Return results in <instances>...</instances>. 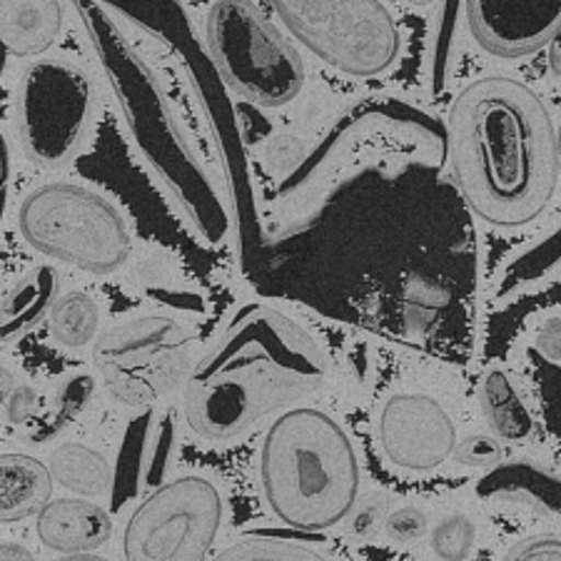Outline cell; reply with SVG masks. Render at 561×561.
I'll use <instances>...</instances> for the list:
<instances>
[{"label":"cell","instance_id":"cell-1","mask_svg":"<svg viewBox=\"0 0 561 561\" xmlns=\"http://www.w3.org/2000/svg\"><path fill=\"white\" fill-rule=\"evenodd\" d=\"M449 162L467 205L496 228H522L559 187V133L545 101L512 78H482L447 115Z\"/></svg>","mask_w":561,"mask_h":561},{"label":"cell","instance_id":"cell-2","mask_svg":"<svg viewBox=\"0 0 561 561\" xmlns=\"http://www.w3.org/2000/svg\"><path fill=\"white\" fill-rule=\"evenodd\" d=\"M324 382L328 359L310 334L273 307L248 305L190 373L185 417L203 439L228 442Z\"/></svg>","mask_w":561,"mask_h":561},{"label":"cell","instance_id":"cell-3","mask_svg":"<svg viewBox=\"0 0 561 561\" xmlns=\"http://www.w3.org/2000/svg\"><path fill=\"white\" fill-rule=\"evenodd\" d=\"M260 479L279 522L320 531L347 519L359 492V465L345 430L330 414L295 407L262 442Z\"/></svg>","mask_w":561,"mask_h":561},{"label":"cell","instance_id":"cell-4","mask_svg":"<svg viewBox=\"0 0 561 561\" xmlns=\"http://www.w3.org/2000/svg\"><path fill=\"white\" fill-rule=\"evenodd\" d=\"M23 240L41 255L90 275H111L130 260L128 222L101 193L78 183L31 190L18 210Z\"/></svg>","mask_w":561,"mask_h":561},{"label":"cell","instance_id":"cell-5","mask_svg":"<svg viewBox=\"0 0 561 561\" xmlns=\"http://www.w3.org/2000/svg\"><path fill=\"white\" fill-rule=\"evenodd\" d=\"M205 33L217 72L245 101L279 107L302 93L300 53L252 0H215Z\"/></svg>","mask_w":561,"mask_h":561},{"label":"cell","instance_id":"cell-6","mask_svg":"<svg viewBox=\"0 0 561 561\" xmlns=\"http://www.w3.org/2000/svg\"><path fill=\"white\" fill-rule=\"evenodd\" d=\"M95 88L85 68L41 58L15 88V135L33 165L56 170L78 156L95 121Z\"/></svg>","mask_w":561,"mask_h":561},{"label":"cell","instance_id":"cell-7","mask_svg":"<svg viewBox=\"0 0 561 561\" xmlns=\"http://www.w3.org/2000/svg\"><path fill=\"white\" fill-rule=\"evenodd\" d=\"M273 5L307 50L347 76H379L400 56V31L382 0H273Z\"/></svg>","mask_w":561,"mask_h":561},{"label":"cell","instance_id":"cell-8","mask_svg":"<svg viewBox=\"0 0 561 561\" xmlns=\"http://www.w3.org/2000/svg\"><path fill=\"white\" fill-rule=\"evenodd\" d=\"M190 337L173 317H133L93 345V367L113 400L150 407L190 377Z\"/></svg>","mask_w":561,"mask_h":561},{"label":"cell","instance_id":"cell-9","mask_svg":"<svg viewBox=\"0 0 561 561\" xmlns=\"http://www.w3.org/2000/svg\"><path fill=\"white\" fill-rule=\"evenodd\" d=\"M222 524V496L205 477L158 486L123 534L125 561H205Z\"/></svg>","mask_w":561,"mask_h":561},{"label":"cell","instance_id":"cell-10","mask_svg":"<svg viewBox=\"0 0 561 561\" xmlns=\"http://www.w3.org/2000/svg\"><path fill=\"white\" fill-rule=\"evenodd\" d=\"M385 457L407 472H432L445 465L457 445V427L445 407L427 394H394L377 422Z\"/></svg>","mask_w":561,"mask_h":561},{"label":"cell","instance_id":"cell-11","mask_svg":"<svg viewBox=\"0 0 561 561\" xmlns=\"http://www.w3.org/2000/svg\"><path fill=\"white\" fill-rule=\"evenodd\" d=\"M469 33L496 58H524L559 38L561 0H467Z\"/></svg>","mask_w":561,"mask_h":561},{"label":"cell","instance_id":"cell-12","mask_svg":"<svg viewBox=\"0 0 561 561\" xmlns=\"http://www.w3.org/2000/svg\"><path fill=\"white\" fill-rule=\"evenodd\" d=\"M38 539L60 557L88 554L107 545L113 519L101 504L85 500H56L38 512Z\"/></svg>","mask_w":561,"mask_h":561},{"label":"cell","instance_id":"cell-13","mask_svg":"<svg viewBox=\"0 0 561 561\" xmlns=\"http://www.w3.org/2000/svg\"><path fill=\"white\" fill-rule=\"evenodd\" d=\"M66 13L60 0H0V53L43 56L58 43Z\"/></svg>","mask_w":561,"mask_h":561},{"label":"cell","instance_id":"cell-14","mask_svg":"<svg viewBox=\"0 0 561 561\" xmlns=\"http://www.w3.org/2000/svg\"><path fill=\"white\" fill-rule=\"evenodd\" d=\"M484 502L517 504L537 514H559V477L531 461H510L490 469L474 486Z\"/></svg>","mask_w":561,"mask_h":561},{"label":"cell","instance_id":"cell-15","mask_svg":"<svg viewBox=\"0 0 561 561\" xmlns=\"http://www.w3.org/2000/svg\"><path fill=\"white\" fill-rule=\"evenodd\" d=\"M53 477L28 455H0V524L35 517L53 496Z\"/></svg>","mask_w":561,"mask_h":561},{"label":"cell","instance_id":"cell-16","mask_svg":"<svg viewBox=\"0 0 561 561\" xmlns=\"http://www.w3.org/2000/svg\"><path fill=\"white\" fill-rule=\"evenodd\" d=\"M60 277L50 265L33 267L0 300V342H11L35 328L58 300Z\"/></svg>","mask_w":561,"mask_h":561},{"label":"cell","instance_id":"cell-17","mask_svg":"<svg viewBox=\"0 0 561 561\" xmlns=\"http://www.w3.org/2000/svg\"><path fill=\"white\" fill-rule=\"evenodd\" d=\"M479 404L490 422L494 439L527 442L534 434V420L522 402L512 377L504 369H490L479 382Z\"/></svg>","mask_w":561,"mask_h":561},{"label":"cell","instance_id":"cell-18","mask_svg":"<svg viewBox=\"0 0 561 561\" xmlns=\"http://www.w3.org/2000/svg\"><path fill=\"white\" fill-rule=\"evenodd\" d=\"M48 472L53 482L66 490L83 496H103L113 486V467L101 451L80 445V442H66L50 451Z\"/></svg>","mask_w":561,"mask_h":561},{"label":"cell","instance_id":"cell-19","mask_svg":"<svg viewBox=\"0 0 561 561\" xmlns=\"http://www.w3.org/2000/svg\"><path fill=\"white\" fill-rule=\"evenodd\" d=\"M48 324L58 345L70 350L85 347L101 328V307L85 293H68L53 302Z\"/></svg>","mask_w":561,"mask_h":561},{"label":"cell","instance_id":"cell-20","mask_svg":"<svg viewBox=\"0 0 561 561\" xmlns=\"http://www.w3.org/2000/svg\"><path fill=\"white\" fill-rule=\"evenodd\" d=\"M148 437H150V414H142V417L133 420V424L125 432L123 439V449L117 455V467L113 472V506L117 512L123 506H128L135 494L140 490V477H142V467L145 459H148Z\"/></svg>","mask_w":561,"mask_h":561},{"label":"cell","instance_id":"cell-21","mask_svg":"<svg viewBox=\"0 0 561 561\" xmlns=\"http://www.w3.org/2000/svg\"><path fill=\"white\" fill-rule=\"evenodd\" d=\"M432 551L442 561H467L477 547V527L465 514L442 519L430 537Z\"/></svg>","mask_w":561,"mask_h":561},{"label":"cell","instance_id":"cell-22","mask_svg":"<svg viewBox=\"0 0 561 561\" xmlns=\"http://www.w3.org/2000/svg\"><path fill=\"white\" fill-rule=\"evenodd\" d=\"M213 561H328V559L307 547L287 545V541L250 539L220 551Z\"/></svg>","mask_w":561,"mask_h":561},{"label":"cell","instance_id":"cell-23","mask_svg":"<svg viewBox=\"0 0 561 561\" xmlns=\"http://www.w3.org/2000/svg\"><path fill=\"white\" fill-rule=\"evenodd\" d=\"M95 394V379L90 375H72L66 382L58 387L56 397H53V417H50V427L45 434H53L80 417L88 410L90 400Z\"/></svg>","mask_w":561,"mask_h":561},{"label":"cell","instance_id":"cell-24","mask_svg":"<svg viewBox=\"0 0 561 561\" xmlns=\"http://www.w3.org/2000/svg\"><path fill=\"white\" fill-rule=\"evenodd\" d=\"M457 465L472 467V469H494L502 461V447L494 437H486V434H472V437L461 439L455 445L451 451Z\"/></svg>","mask_w":561,"mask_h":561},{"label":"cell","instance_id":"cell-25","mask_svg":"<svg viewBox=\"0 0 561 561\" xmlns=\"http://www.w3.org/2000/svg\"><path fill=\"white\" fill-rule=\"evenodd\" d=\"M427 514L420 506H402L392 514H387L385 531L397 545H414L427 534Z\"/></svg>","mask_w":561,"mask_h":561},{"label":"cell","instance_id":"cell-26","mask_svg":"<svg viewBox=\"0 0 561 561\" xmlns=\"http://www.w3.org/2000/svg\"><path fill=\"white\" fill-rule=\"evenodd\" d=\"M387 506H389V502L379 494H373V496H367V500L355 502V506H352L347 514L352 537H359V539L373 537V534L382 527L387 519Z\"/></svg>","mask_w":561,"mask_h":561},{"label":"cell","instance_id":"cell-27","mask_svg":"<svg viewBox=\"0 0 561 561\" xmlns=\"http://www.w3.org/2000/svg\"><path fill=\"white\" fill-rule=\"evenodd\" d=\"M502 561H561L559 537H529L514 545Z\"/></svg>","mask_w":561,"mask_h":561},{"label":"cell","instance_id":"cell-28","mask_svg":"<svg viewBox=\"0 0 561 561\" xmlns=\"http://www.w3.org/2000/svg\"><path fill=\"white\" fill-rule=\"evenodd\" d=\"M8 422L25 424L38 414V392L31 385H18L5 402Z\"/></svg>","mask_w":561,"mask_h":561},{"label":"cell","instance_id":"cell-29","mask_svg":"<svg viewBox=\"0 0 561 561\" xmlns=\"http://www.w3.org/2000/svg\"><path fill=\"white\" fill-rule=\"evenodd\" d=\"M170 449H173V420L162 422V427L158 432V447H156V457L150 461V472H148V482L158 484L165 469L170 465Z\"/></svg>","mask_w":561,"mask_h":561},{"label":"cell","instance_id":"cell-30","mask_svg":"<svg viewBox=\"0 0 561 561\" xmlns=\"http://www.w3.org/2000/svg\"><path fill=\"white\" fill-rule=\"evenodd\" d=\"M559 340H561V322H559V314H554V317H549V320L539 328L537 350L547 357L549 365H557V367H559V359H561Z\"/></svg>","mask_w":561,"mask_h":561},{"label":"cell","instance_id":"cell-31","mask_svg":"<svg viewBox=\"0 0 561 561\" xmlns=\"http://www.w3.org/2000/svg\"><path fill=\"white\" fill-rule=\"evenodd\" d=\"M8 178H11V158H8V145L0 133V222H3L8 203Z\"/></svg>","mask_w":561,"mask_h":561},{"label":"cell","instance_id":"cell-32","mask_svg":"<svg viewBox=\"0 0 561 561\" xmlns=\"http://www.w3.org/2000/svg\"><path fill=\"white\" fill-rule=\"evenodd\" d=\"M0 561H35L28 547L18 545V541H3L0 545Z\"/></svg>","mask_w":561,"mask_h":561},{"label":"cell","instance_id":"cell-33","mask_svg":"<svg viewBox=\"0 0 561 561\" xmlns=\"http://www.w3.org/2000/svg\"><path fill=\"white\" fill-rule=\"evenodd\" d=\"M15 387H18L15 375L11 373V369L0 367V404L8 402V397H11V392H13Z\"/></svg>","mask_w":561,"mask_h":561},{"label":"cell","instance_id":"cell-34","mask_svg":"<svg viewBox=\"0 0 561 561\" xmlns=\"http://www.w3.org/2000/svg\"><path fill=\"white\" fill-rule=\"evenodd\" d=\"M549 60H551V76H554L559 83V38L549 43Z\"/></svg>","mask_w":561,"mask_h":561},{"label":"cell","instance_id":"cell-35","mask_svg":"<svg viewBox=\"0 0 561 561\" xmlns=\"http://www.w3.org/2000/svg\"><path fill=\"white\" fill-rule=\"evenodd\" d=\"M56 561H113V559L95 554V551H88V554H68V557L56 559Z\"/></svg>","mask_w":561,"mask_h":561},{"label":"cell","instance_id":"cell-36","mask_svg":"<svg viewBox=\"0 0 561 561\" xmlns=\"http://www.w3.org/2000/svg\"><path fill=\"white\" fill-rule=\"evenodd\" d=\"M72 3H76L80 11H88L90 5H95V0H72Z\"/></svg>","mask_w":561,"mask_h":561},{"label":"cell","instance_id":"cell-37","mask_svg":"<svg viewBox=\"0 0 561 561\" xmlns=\"http://www.w3.org/2000/svg\"><path fill=\"white\" fill-rule=\"evenodd\" d=\"M3 72H5V56L0 53V80H3Z\"/></svg>","mask_w":561,"mask_h":561}]
</instances>
